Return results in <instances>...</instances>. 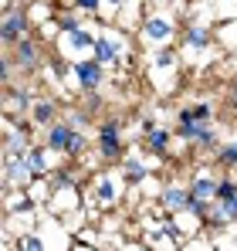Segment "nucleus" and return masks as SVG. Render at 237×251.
<instances>
[{
  "mask_svg": "<svg viewBox=\"0 0 237 251\" xmlns=\"http://www.w3.org/2000/svg\"><path fill=\"white\" fill-rule=\"evenodd\" d=\"M180 10L183 3L173 7H153L149 14H142V24L136 27V38L146 51H156L163 44H173L180 38Z\"/></svg>",
  "mask_w": 237,
  "mask_h": 251,
  "instance_id": "obj_1",
  "label": "nucleus"
},
{
  "mask_svg": "<svg viewBox=\"0 0 237 251\" xmlns=\"http://www.w3.org/2000/svg\"><path fill=\"white\" fill-rule=\"evenodd\" d=\"M213 44H217V24L200 21V17H187V24H183V31H180L183 65H207Z\"/></svg>",
  "mask_w": 237,
  "mask_h": 251,
  "instance_id": "obj_2",
  "label": "nucleus"
},
{
  "mask_svg": "<svg viewBox=\"0 0 237 251\" xmlns=\"http://www.w3.org/2000/svg\"><path fill=\"white\" fill-rule=\"evenodd\" d=\"M44 146L54 153V156H65V160H78L88 153V136H85V129L78 126H71L68 119H58V123H51L44 129Z\"/></svg>",
  "mask_w": 237,
  "mask_h": 251,
  "instance_id": "obj_3",
  "label": "nucleus"
},
{
  "mask_svg": "<svg viewBox=\"0 0 237 251\" xmlns=\"http://www.w3.org/2000/svg\"><path fill=\"white\" fill-rule=\"evenodd\" d=\"M92 58H98L105 68H118V65L129 68V61H132V38H129V31L118 27V24H109V27L98 34Z\"/></svg>",
  "mask_w": 237,
  "mask_h": 251,
  "instance_id": "obj_4",
  "label": "nucleus"
},
{
  "mask_svg": "<svg viewBox=\"0 0 237 251\" xmlns=\"http://www.w3.org/2000/svg\"><path fill=\"white\" fill-rule=\"evenodd\" d=\"M125 187H129V183L122 180L118 170H98V173L92 176V183L85 187V204L95 207V210H112V207H118Z\"/></svg>",
  "mask_w": 237,
  "mask_h": 251,
  "instance_id": "obj_5",
  "label": "nucleus"
},
{
  "mask_svg": "<svg viewBox=\"0 0 237 251\" xmlns=\"http://www.w3.org/2000/svg\"><path fill=\"white\" fill-rule=\"evenodd\" d=\"M95 153L105 163H118L125 156V139H122V123L118 119H105L95 129Z\"/></svg>",
  "mask_w": 237,
  "mask_h": 251,
  "instance_id": "obj_6",
  "label": "nucleus"
},
{
  "mask_svg": "<svg viewBox=\"0 0 237 251\" xmlns=\"http://www.w3.org/2000/svg\"><path fill=\"white\" fill-rule=\"evenodd\" d=\"M105 65L98 61V58H78V61H71V72H68V85L71 88H78L81 95L85 92H98L102 85H105Z\"/></svg>",
  "mask_w": 237,
  "mask_h": 251,
  "instance_id": "obj_7",
  "label": "nucleus"
},
{
  "mask_svg": "<svg viewBox=\"0 0 237 251\" xmlns=\"http://www.w3.org/2000/svg\"><path fill=\"white\" fill-rule=\"evenodd\" d=\"M31 14H27V3H14V7H3V21H0V38L7 48H14L17 41L31 38Z\"/></svg>",
  "mask_w": 237,
  "mask_h": 251,
  "instance_id": "obj_8",
  "label": "nucleus"
},
{
  "mask_svg": "<svg viewBox=\"0 0 237 251\" xmlns=\"http://www.w3.org/2000/svg\"><path fill=\"white\" fill-rule=\"evenodd\" d=\"M180 65H183V54H180V48H173V44H163V48H156V51H149V78H153V85H163L159 78H180ZM169 82V85H173ZM176 88V85H173Z\"/></svg>",
  "mask_w": 237,
  "mask_h": 251,
  "instance_id": "obj_9",
  "label": "nucleus"
},
{
  "mask_svg": "<svg viewBox=\"0 0 237 251\" xmlns=\"http://www.w3.org/2000/svg\"><path fill=\"white\" fill-rule=\"evenodd\" d=\"M61 41H58V54H65L68 61H78V58H88L92 51H95V41H98V34L92 31V27H71V31H61L58 34Z\"/></svg>",
  "mask_w": 237,
  "mask_h": 251,
  "instance_id": "obj_10",
  "label": "nucleus"
},
{
  "mask_svg": "<svg viewBox=\"0 0 237 251\" xmlns=\"http://www.w3.org/2000/svg\"><path fill=\"white\" fill-rule=\"evenodd\" d=\"M10 58H14V65H17V72H21L24 78H31V75L44 72V51H41V38H34V34L14 44V48H10Z\"/></svg>",
  "mask_w": 237,
  "mask_h": 251,
  "instance_id": "obj_11",
  "label": "nucleus"
},
{
  "mask_svg": "<svg viewBox=\"0 0 237 251\" xmlns=\"http://www.w3.org/2000/svg\"><path fill=\"white\" fill-rule=\"evenodd\" d=\"M190 201H193L190 180H166V183H159L156 207L163 210V214H180V210L190 207Z\"/></svg>",
  "mask_w": 237,
  "mask_h": 251,
  "instance_id": "obj_12",
  "label": "nucleus"
},
{
  "mask_svg": "<svg viewBox=\"0 0 237 251\" xmlns=\"http://www.w3.org/2000/svg\"><path fill=\"white\" fill-rule=\"evenodd\" d=\"M81 201H85V194H81L78 183H65V187L51 190L47 210H51L54 217H75V214H78V207H81Z\"/></svg>",
  "mask_w": 237,
  "mask_h": 251,
  "instance_id": "obj_13",
  "label": "nucleus"
},
{
  "mask_svg": "<svg viewBox=\"0 0 237 251\" xmlns=\"http://www.w3.org/2000/svg\"><path fill=\"white\" fill-rule=\"evenodd\" d=\"M153 170H156V160H153V156L142 160L139 153H125V156L118 160V173H122V180H125L129 187H142V183L153 176Z\"/></svg>",
  "mask_w": 237,
  "mask_h": 251,
  "instance_id": "obj_14",
  "label": "nucleus"
},
{
  "mask_svg": "<svg viewBox=\"0 0 237 251\" xmlns=\"http://www.w3.org/2000/svg\"><path fill=\"white\" fill-rule=\"evenodd\" d=\"M217 187H220V173H213V167L210 163H203V167H197L193 173H190V190H193V197H200V201H217Z\"/></svg>",
  "mask_w": 237,
  "mask_h": 251,
  "instance_id": "obj_15",
  "label": "nucleus"
},
{
  "mask_svg": "<svg viewBox=\"0 0 237 251\" xmlns=\"http://www.w3.org/2000/svg\"><path fill=\"white\" fill-rule=\"evenodd\" d=\"M0 170H3V180H7L10 187H21V190H27V187L38 180L34 170H31V163H27V156H3Z\"/></svg>",
  "mask_w": 237,
  "mask_h": 251,
  "instance_id": "obj_16",
  "label": "nucleus"
},
{
  "mask_svg": "<svg viewBox=\"0 0 237 251\" xmlns=\"http://www.w3.org/2000/svg\"><path fill=\"white\" fill-rule=\"evenodd\" d=\"M173 143H176V132H173V129H166V126H153L149 132H142V150H146L153 160L169 156Z\"/></svg>",
  "mask_w": 237,
  "mask_h": 251,
  "instance_id": "obj_17",
  "label": "nucleus"
},
{
  "mask_svg": "<svg viewBox=\"0 0 237 251\" xmlns=\"http://www.w3.org/2000/svg\"><path fill=\"white\" fill-rule=\"evenodd\" d=\"M27 163H31V170H34V176H51L54 167H58V163H54V153L44 146V139L27 150Z\"/></svg>",
  "mask_w": 237,
  "mask_h": 251,
  "instance_id": "obj_18",
  "label": "nucleus"
},
{
  "mask_svg": "<svg viewBox=\"0 0 237 251\" xmlns=\"http://www.w3.org/2000/svg\"><path fill=\"white\" fill-rule=\"evenodd\" d=\"M176 123H217V109L213 102H190L176 109Z\"/></svg>",
  "mask_w": 237,
  "mask_h": 251,
  "instance_id": "obj_19",
  "label": "nucleus"
},
{
  "mask_svg": "<svg viewBox=\"0 0 237 251\" xmlns=\"http://www.w3.org/2000/svg\"><path fill=\"white\" fill-rule=\"evenodd\" d=\"M31 123L38 129H47L51 123H58V99H38L31 109Z\"/></svg>",
  "mask_w": 237,
  "mask_h": 251,
  "instance_id": "obj_20",
  "label": "nucleus"
},
{
  "mask_svg": "<svg viewBox=\"0 0 237 251\" xmlns=\"http://www.w3.org/2000/svg\"><path fill=\"white\" fill-rule=\"evenodd\" d=\"M210 245L213 251H237V224H227V227H210Z\"/></svg>",
  "mask_w": 237,
  "mask_h": 251,
  "instance_id": "obj_21",
  "label": "nucleus"
},
{
  "mask_svg": "<svg viewBox=\"0 0 237 251\" xmlns=\"http://www.w3.org/2000/svg\"><path fill=\"white\" fill-rule=\"evenodd\" d=\"M207 126H213V123H176V126H173L176 143H183V146H197V139L207 132Z\"/></svg>",
  "mask_w": 237,
  "mask_h": 251,
  "instance_id": "obj_22",
  "label": "nucleus"
},
{
  "mask_svg": "<svg viewBox=\"0 0 237 251\" xmlns=\"http://www.w3.org/2000/svg\"><path fill=\"white\" fill-rule=\"evenodd\" d=\"M213 167L234 170V173H237V136H234V139H227V143L213 153Z\"/></svg>",
  "mask_w": 237,
  "mask_h": 251,
  "instance_id": "obj_23",
  "label": "nucleus"
},
{
  "mask_svg": "<svg viewBox=\"0 0 237 251\" xmlns=\"http://www.w3.org/2000/svg\"><path fill=\"white\" fill-rule=\"evenodd\" d=\"M217 44L227 48V51H237V17H234V21L217 24Z\"/></svg>",
  "mask_w": 237,
  "mask_h": 251,
  "instance_id": "obj_24",
  "label": "nucleus"
},
{
  "mask_svg": "<svg viewBox=\"0 0 237 251\" xmlns=\"http://www.w3.org/2000/svg\"><path fill=\"white\" fill-rule=\"evenodd\" d=\"M14 248L17 251H47L44 248V238H41L38 231H21L17 241H14Z\"/></svg>",
  "mask_w": 237,
  "mask_h": 251,
  "instance_id": "obj_25",
  "label": "nucleus"
},
{
  "mask_svg": "<svg viewBox=\"0 0 237 251\" xmlns=\"http://www.w3.org/2000/svg\"><path fill=\"white\" fill-rule=\"evenodd\" d=\"M27 14H31L34 27L47 24V21H54V14H51V3H47V0H31V3H27Z\"/></svg>",
  "mask_w": 237,
  "mask_h": 251,
  "instance_id": "obj_26",
  "label": "nucleus"
},
{
  "mask_svg": "<svg viewBox=\"0 0 237 251\" xmlns=\"http://www.w3.org/2000/svg\"><path fill=\"white\" fill-rule=\"evenodd\" d=\"M125 3H129V0H102V14H105L109 24H116V21H118V10H122Z\"/></svg>",
  "mask_w": 237,
  "mask_h": 251,
  "instance_id": "obj_27",
  "label": "nucleus"
},
{
  "mask_svg": "<svg viewBox=\"0 0 237 251\" xmlns=\"http://www.w3.org/2000/svg\"><path fill=\"white\" fill-rule=\"evenodd\" d=\"M71 7L81 14H102V0H71Z\"/></svg>",
  "mask_w": 237,
  "mask_h": 251,
  "instance_id": "obj_28",
  "label": "nucleus"
},
{
  "mask_svg": "<svg viewBox=\"0 0 237 251\" xmlns=\"http://www.w3.org/2000/svg\"><path fill=\"white\" fill-rule=\"evenodd\" d=\"M180 251H213V245H210V238L200 234V238H193V241H187Z\"/></svg>",
  "mask_w": 237,
  "mask_h": 251,
  "instance_id": "obj_29",
  "label": "nucleus"
},
{
  "mask_svg": "<svg viewBox=\"0 0 237 251\" xmlns=\"http://www.w3.org/2000/svg\"><path fill=\"white\" fill-rule=\"evenodd\" d=\"M65 119H68L71 126H78V129H85V126H88V116H85V112H75V109H71Z\"/></svg>",
  "mask_w": 237,
  "mask_h": 251,
  "instance_id": "obj_30",
  "label": "nucleus"
},
{
  "mask_svg": "<svg viewBox=\"0 0 237 251\" xmlns=\"http://www.w3.org/2000/svg\"><path fill=\"white\" fill-rule=\"evenodd\" d=\"M231 102H234V109H237V68H234V75H231Z\"/></svg>",
  "mask_w": 237,
  "mask_h": 251,
  "instance_id": "obj_31",
  "label": "nucleus"
},
{
  "mask_svg": "<svg viewBox=\"0 0 237 251\" xmlns=\"http://www.w3.org/2000/svg\"><path fill=\"white\" fill-rule=\"evenodd\" d=\"M190 3H200V7H210V10H217L224 0H190Z\"/></svg>",
  "mask_w": 237,
  "mask_h": 251,
  "instance_id": "obj_32",
  "label": "nucleus"
},
{
  "mask_svg": "<svg viewBox=\"0 0 237 251\" xmlns=\"http://www.w3.org/2000/svg\"><path fill=\"white\" fill-rule=\"evenodd\" d=\"M129 251H156L153 245H136V248H129Z\"/></svg>",
  "mask_w": 237,
  "mask_h": 251,
  "instance_id": "obj_33",
  "label": "nucleus"
},
{
  "mask_svg": "<svg viewBox=\"0 0 237 251\" xmlns=\"http://www.w3.org/2000/svg\"><path fill=\"white\" fill-rule=\"evenodd\" d=\"M71 251H98V248H88V245H75Z\"/></svg>",
  "mask_w": 237,
  "mask_h": 251,
  "instance_id": "obj_34",
  "label": "nucleus"
},
{
  "mask_svg": "<svg viewBox=\"0 0 237 251\" xmlns=\"http://www.w3.org/2000/svg\"><path fill=\"white\" fill-rule=\"evenodd\" d=\"M0 3H3V7H14V3H17V0H0Z\"/></svg>",
  "mask_w": 237,
  "mask_h": 251,
  "instance_id": "obj_35",
  "label": "nucleus"
},
{
  "mask_svg": "<svg viewBox=\"0 0 237 251\" xmlns=\"http://www.w3.org/2000/svg\"><path fill=\"white\" fill-rule=\"evenodd\" d=\"M10 251H17V248H10Z\"/></svg>",
  "mask_w": 237,
  "mask_h": 251,
  "instance_id": "obj_36",
  "label": "nucleus"
},
{
  "mask_svg": "<svg viewBox=\"0 0 237 251\" xmlns=\"http://www.w3.org/2000/svg\"><path fill=\"white\" fill-rule=\"evenodd\" d=\"M234 3H237V0H234Z\"/></svg>",
  "mask_w": 237,
  "mask_h": 251,
  "instance_id": "obj_37",
  "label": "nucleus"
}]
</instances>
